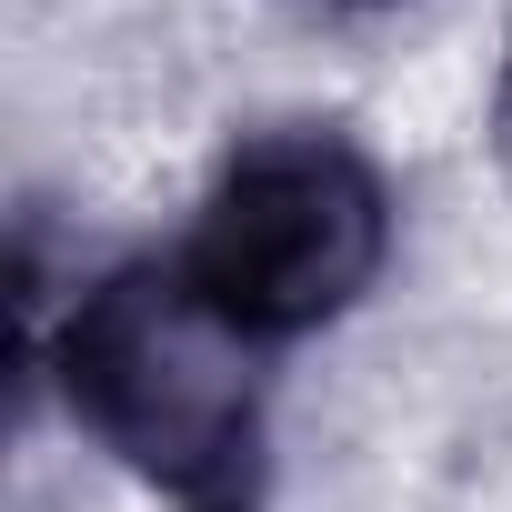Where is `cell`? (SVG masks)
I'll return each instance as SVG.
<instances>
[{
  "mask_svg": "<svg viewBox=\"0 0 512 512\" xmlns=\"http://www.w3.org/2000/svg\"><path fill=\"white\" fill-rule=\"evenodd\" d=\"M492 131H502V161H512V61H502V111H492Z\"/></svg>",
  "mask_w": 512,
  "mask_h": 512,
  "instance_id": "3",
  "label": "cell"
},
{
  "mask_svg": "<svg viewBox=\"0 0 512 512\" xmlns=\"http://www.w3.org/2000/svg\"><path fill=\"white\" fill-rule=\"evenodd\" d=\"M392 251V191L342 131L241 141L181 241L191 292L241 342H302L342 322Z\"/></svg>",
  "mask_w": 512,
  "mask_h": 512,
  "instance_id": "2",
  "label": "cell"
},
{
  "mask_svg": "<svg viewBox=\"0 0 512 512\" xmlns=\"http://www.w3.org/2000/svg\"><path fill=\"white\" fill-rule=\"evenodd\" d=\"M51 372L71 422L161 492H221L251 462V342L191 292L181 262H121L91 282L51 342Z\"/></svg>",
  "mask_w": 512,
  "mask_h": 512,
  "instance_id": "1",
  "label": "cell"
}]
</instances>
